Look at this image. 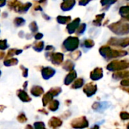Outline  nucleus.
Returning <instances> with one entry per match:
<instances>
[{
  "label": "nucleus",
  "instance_id": "nucleus-3",
  "mask_svg": "<svg viewBox=\"0 0 129 129\" xmlns=\"http://www.w3.org/2000/svg\"><path fill=\"white\" fill-rule=\"evenodd\" d=\"M17 63V60L14 59V58H11L10 60H7L6 61H5V65L6 66H11V65H14Z\"/></svg>",
  "mask_w": 129,
  "mask_h": 129
},
{
  "label": "nucleus",
  "instance_id": "nucleus-6",
  "mask_svg": "<svg viewBox=\"0 0 129 129\" xmlns=\"http://www.w3.org/2000/svg\"><path fill=\"white\" fill-rule=\"evenodd\" d=\"M17 119H18L20 122H26V117H25V116H24L23 114H20V115L18 116Z\"/></svg>",
  "mask_w": 129,
  "mask_h": 129
},
{
  "label": "nucleus",
  "instance_id": "nucleus-8",
  "mask_svg": "<svg viewBox=\"0 0 129 129\" xmlns=\"http://www.w3.org/2000/svg\"><path fill=\"white\" fill-rule=\"evenodd\" d=\"M0 73H1V72H0Z\"/></svg>",
  "mask_w": 129,
  "mask_h": 129
},
{
  "label": "nucleus",
  "instance_id": "nucleus-1",
  "mask_svg": "<svg viewBox=\"0 0 129 129\" xmlns=\"http://www.w3.org/2000/svg\"><path fill=\"white\" fill-rule=\"evenodd\" d=\"M19 91L20 93L18 94V96L22 101H30V98L28 97L27 94L25 91Z\"/></svg>",
  "mask_w": 129,
  "mask_h": 129
},
{
  "label": "nucleus",
  "instance_id": "nucleus-7",
  "mask_svg": "<svg viewBox=\"0 0 129 129\" xmlns=\"http://www.w3.org/2000/svg\"><path fill=\"white\" fill-rule=\"evenodd\" d=\"M5 4V0H0V6H3Z\"/></svg>",
  "mask_w": 129,
  "mask_h": 129
},
{
  "label": "nucleus",
  "instance_id": "nucleus-5",
  "mask_svg": "<svg viewBox=\"0 0 129 129\" xmlns=\"http://www.w3.org/2000/svg\"><path fill=\"white\" fill-rule=\"evenodd\" d=\"M8 47V45H6V40H2L0 41V49L1 50H4Z\"/></svg>",
  "mask_w": 129,
  "mask_h": 129
},
{
  "label": "nucleus",
  "instance_id": "nucleus-2",
  "mask_svg": "<svg viewBox=\"0 0 129 129\" xmlns=\"http://www.w3.org/2000/svg\"><path fill=\"white\" fill-rule=\"evenodd\" d=\"M42 92V89L39 87H34L31 90V93L35 96H39Z\"/></svg>",
  "mask_w": 129,
  "mask_h": 129
},
{
  "label": "nucleus",
  "instance_id": "nucleus-4",
  "mask_svg": "<svg viewBox=\"0 0 129 129\" xmlns=\"http://www.w3.org/2000/svg\"><path fill=\"white\" fill-rule=\"evenodd\" d=\"M24 23H25V21L22 18H17V19H15V21H14V23L17 26H20V25L23 24Z\"/></svg>",
  "mask_w": 129,
  "mask_h": 129
}]
</instances>
